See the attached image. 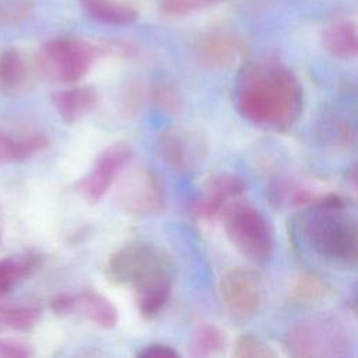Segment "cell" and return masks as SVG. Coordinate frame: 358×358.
Instances as JSON below:
<instances>
[{
	"instance_id": "30",
	"label": "cell",
	"mask_w": 358,
	"mask_h": 358,
	"mask_svg": "<svg viewBox=\"0 0 358 358\" xmlns=\"http://www.w3.org/2000/svg\"><path fill=\"white\" fill-rule=\"evenodd\" d=\"M123 105L126 112L131 115L140 109V106L143 105V88L138 84H133L130 88H127Z\"/></svg>"
},
{
	"instance_id": "14",
	"label": "cell",
	"mask_w": 358,
	"mask_h": 358,
	"mask_svg": "<svg viewBox=\"0 0 358 358\" xmlns=\"http://www.w3.org/2000/svg\"><path fill=\"white\" fill-rule=\"evenodd\" d=\"M32 76L24 55L17 48L0 53V91L10 96L25 94L32 87Z\"/></svg>"
},
{
	"instance_id": "28",
	"label": "cell",
	"mask_w": 358,
	"mask_h": 358,
	"mask_svg": "<svg viewBox=\"0 0 358 358\" xmlns=\"http://www.w3.org/2000/svg\"><path fill=\"white\" fill-rule=\"evenodd\" d=\"M32 355V351L28 345L14 341V340H3L0 338V357L3 358H27Z\"/></svg>"
},
{
	"instance_id": "17",
	"label": "cell",
	"mask_w": 358,
	"mask_h": 358,
	"mask_svg": "<svg viewBox=\"0 0 358 358\" xmlns=\"http://www.w3.org/2000/svg\"><path fill=\"white\" fill-rule=\"evenodd\" d=\"M322 43L333 57H354L358 49V34L355 22L350 20H340L327 25L322 34Z\"/></svg>"
},
{
	"instance_id": "26",
	"label": "cell",
	"mask_w": 358,
	"mask_h": 358,
	"mask_svg": "<svg viewBox=\"0 0 358 358\" xmlns=\"http://www.w3.org/2000/svg\"><path fill=\"white\" fill-rule=\"evenodd\" d=\"M151 98L154 103L165 113L178 115L183 109V99L180 94L171 84L159 83L151 90Z\"/></svg>"
},
{
	"instance_id": "20",
	"label": "cell",
	"mask_w": 358,
	"mask_h": 358,
	"mask_svg": "<svg viewBox=\"0 0 358 358\" xmlns=\"http://www.w3.org/2000/svg\"><path fill=\"white\" fill-rule=\"evenodd\" d=\"M330 294L329 284L313 273L298 274L289 287V298L299 305H313Z\"/></svg>"
},
{
	"instance_id": "10",
	"label": "cell",
	"mask_w": 358,
	"mask_h": 358,
	"mask_svg": "<svg viewBox=\"0 0 358 358\" xmlns=\"http://www.w3.org/2000/svg\"><path fill=\"white\" fill-rule=\"evenodd\" d=\"M157 152L178 173L194 171L207 154L204 137L194 130L166 129L157 138Z\"/></svg>"
},
{
	"instance_id": "22",
	"label": "cell",
	"mask_w": 358,
	"mask_h": 358,
	"mask_svg": "<svg viewBox=\"0 0 358 358\" xmlns=\"http://www.w3.org/2000/svg\"><path fill=\"white\" fill-rule=\"evenodd\" d=\"M224 345V333L217 326L204 324L193 333L189 350L194 357H210L220 352Z\"/></svg>"
},
{
	"instance_id": "7",
	"label": "cell",
	"mask_w": 358,
	"mask_h": 358,
	"mask_svg": "<svg viewBox=\"0 0 358 358\" xmlns=\"http://www.w3.org/2000/svg\"><path fill=\"white\" fill-rule=\"evenodd\" d=\"M116 203L127 214L148 217L166 208V196L159 178L148 168H137L117 185Z\"/></svg>"
},
{
	"instance_id": "9",
	"label": "cell",
	"mask_w": 358,
	"mask_h": 358,
	"mask_svg": "<svg viewBox=\"0 0 358 358\" xmlns=\"http://www.w3.org/2000/svg\"><path fill=\"white\" fill-rule=\"evenodd\" d=\"M131 157V145L126 141H117L106 147L95 159L92 169L78 182L80 194L90 203L99 201L127 166Z\"/></svg>"
},
{
	"instance_id": "18",
	"label": "cell",
	"mask_w": 358,
	"mask_h": 358,
	"mask_svg": "<svg viewBox=\"0 0 358 358\" xmlns=\"http://www.w3.org/2000/svg\"><path fill=\"white\" fill-rule=\"evenodd\" d=\"M42 264L39 255L27 252L0 260V296L13 291L21 281L34 274Z\"/></svg>"
},
{
	"instance_id": "6",
	"label": "cell",
	"mask_w": 358,
	"mask_h": 358,
	"mask_svg": "<svg viewBox=\"0 0 358 358\" xmlns=\"http://www.w3.org/2000/svg\"><path fill=\"white\" fill-rule=\"evenodd\" d=\"M287 348L294 357H337L348 348V334L333 320H312L289 330Z\"/></svg>"
},
{
	"instance_id": "16",
	"label": "cell",
	"mask_w": 358,
	"mask_h": 358,
	"mask_svg": "<svg viewBox=\"0 0 358 358\" xmlns=\"http://www.w3.org/2000/svg\"><path fill=\"white\" fill-rule=\"evenodd\" d=\"M73 313H80L101 329H113L117 323L116 306L95 291H85L74 295Z\"/></svg>"
},
{
	"instance_id": "8",
	"label": "cell",
	"mask_w": 358,
	"mask_h": 358,
	"mask_svg": "<svg viewBox=\"0 0 358 358\" xmlns=\"http://www.w3.org/2000/svg\"><path fill=\"white\" fill-rule=\"evenodd\" d=\"M220 296L227 313L238 322L250 319L263 299V277L252 267H234L220 280Z\"/></svg>"
},
{
	"instance_id": "27",
	"label": "cell",
	"mask_w": 358,
	"mask_h": 358,
	"mask_svg": "<svg viewBox=\"0 0 358 358\" xmlns=\"http://www.w3.org/2000/svg\"><path fill=\"white\" fill-rule=\"evenodd\" d=\"M327 136L337 147H348L354 143V130L351 124L344 119H331Z\"/></svg>"
},
{
	"instance_id": "5",
	"label": "cell",
	"mask_w": 358,
	"mask_h": 358,
	"mask_svg": "<svg viewBox=\"0 0 358 358\" xmlns=\"http://www.w3.org/2000/svg\"><path fill=\"white\" fill-rule=\"evenodd\" d=\"M99 53L101 49L88 41L59 36L43 43L36 64L45 78L59 84H73L91 70Z\"/></svg>"
},
{
	"instance_id": "32",
	"label": "cell",
	"mask_w": 358,
	"mask_h": 358,
	"mask_svg": "<svg viewBox=\"0 0 358 358\" xmlns=\"http://www.w3.org/2000/svg\"><path fill=\"white\" fill-rule=\"evenodd\" d=\"M0 242H1V228H0Z\"/></svg>"
},
{
	"instance_id": "23",
	"label": "cell",
	"mask_w": 358,
	"mask_h": 358,
	"mask_svg": "<svg viewBox=\"0 0 358 358\" xmlns=\"http://www.w3.org/2000/svg\"><path fill=\"white\" fill-rule=\"evenodd\" d=\"M172 295V284H165L140 294H136V302L140 315L144 319L157 317L168 305Z\"/></svg>"
},
{
	"instance_id": "31",
	"label": "cell",
	"mask_w": 358,
	"mask_h": 358,
	"mask_svg": "<svg viewBox=\"0 0 358 358\" xmlns=\"http://www.w3.org/2000/svg\"><path fill=\"white\" fill-rule=\"evenodd\" d=\"M50 309L56 315H71L74 309V295L59 294L50 301Z\"/></svg>"
},
{
	"instance_id": "21",
	"label": "cell",
	"mask_w": 358,
	"mask_h": 358,
	"mask_svg": "<svg viewBox=\"0 0 358 358\" xmlns=\"http://www.w3.org/2000/svg\"><path fill=\"white\" fill-rule=\"evenodd\" d=\"M41 319V309L32 305L0 308V330H31Z\"/></svg>"
},
{
	"instance_id": "11",
	"label": "cell",
	"mask_w": 358,
	"mask_h": 358,
	"mask_svg": "<svg viewBox=\"0 0 358 358\" xmlns=\"http://www.w3.org/2000/svg\"><path fill=\"white\" fill-rule=\"evenodd\" d=\"M246 53L245 41L229 28H213L196 43V55L207 69H228L239 63Z\"/></svg>"
},
{
	"instance_id": "25",
	"label": "cell",
	"mask_w": 358,
	"mask_h": 358,
	"mask_svg": "<svg viewBox=\"0 0 358 358\" xmlns=\"http://www.w3.org/2000/svg\"><path fill=\"white\" fill-rule=\"evenodd\" d=\"M228 0H159V11L166 17H183Z\"/></svg>"
},
{
	"instance_id": "13",
	"label": "cell",
	"mask_w": 358,
	"mask_h": 358,
	"mask_svg": "<svg viewBox=\"0 0 358 358\" xmlns=\"http://www.w3.org/2000/svg\"><path fill=\"white\" fill-rule=\"evenodd\" d=\"M52 102L67 124H73L92 112L98 103V94L94 87L80 85L57 91L52 95Z\"/></svg>"
},
{
	"instance_id": "24",
	"label": "cell",
	"mask_w": 358,
	"mask_h": 358,
	"mask_svg": "<svg viewBox=\"0 0 358 358\" xmlns=\"http://www.w3.org/2000/svg\"><path fill=\"white\" fill-rule=\"evenodd\" d=\"M232 355L236 358H273L275 352L253 334H241L232 347Z\"/></svg>"
},
{
	"instance_id": "19",
	"label": "cell",
	"mask_w": 358,
	"mask_h": 358,
	"mask_svg": "<svg viewBox=\"0 0 358 358\" xmlns=\"http://www.w3.org/2000/svg\"><path fill=\"white\" fill-rule=\"evenodd\" d=\"M78 3L91 18L109 25H129L138 17L134 7L120 0H78Z\"/></svg>"
},
{
	"instance_id": "1",
	"label": "cell",
	"mask_w": 358,
	"mask_h": 358,
	"mask_svg": "<svg viewBox=\"0 0 358 358\" xmlns=\"http://www.w3.org/2000/svg\"><path fill=\"white\" fill-rule=\"evenodd\" d=\"M238 112L255 126L285 131L303 109V88L282 63L262 60L250 64L238 84Z\"/></svg>"
},
{
	"instance_id": "15",
	"label": "cell",
	"mask_w": 358,
	"mask_h": 358,
	"mask_svg": "<svg viewBox=\"0 0 358 358\" xmlns=\"http://www.w3.org/2000/svg\"><path fill=\"white\" fill-rule=\"evenodd\" d=\"M49 145V138L42 133L34 131L15 138L0 129V165L24 161L45 151Z\"/></svg>"
},
{
	"instance_id": "12",
	"label": "cell",
	"mask_w": 358,
	"mask_h": 358,
	"mask_svg": "<svg viewBox=\"0 0 358 358\" xmlns=\"http://www.w3.org/2000/svg\"><path fill=\"white\" fill-rule=\"evenodd\" d=\"M248 187L246 180L235 173H221L207 180L201 197L194 201L193 211L201 220L220 218L224 208L236 200Z\"/></svg>"
},
{
	"instance_id": "3",
	"label": "cell",
	"mask_w": 358,
	"mask_h": 358,
	"mask_svg": "<svg viewBox=\"0 0 358 358\" xmlns=\"http://www.w3.org/2000/svg\"><path fill=\"white\" fill-rule=\"evenodd\" d=\"M108 280L130 287L136 294L172 284L173 267L168 255L158 246L134 242L116 249L105 266Z\"/></svg>"
},
{
	"instance_id": "4",
	"label": "cell",
	"mask_w": 358,
	"mask_h": 358,
	"mask_svg": "<svg viewBox=\"0 0 358 358\" xmlns=\"http://www.w3.org/2000/svg\"><path fill=\"white\" fill-rule=\"evenodd\" d=\"M220 218L229 242L243 257L256 263L271 257L273 231L260 210L249 203L234 200L224 208Z\"/></svg>"
},
{
	"instance_id": "29",
	"label": "cell",
	"mask_w": 358,
	"mask_h": 358,
	"mask_svg": "<svg viewBox=\"0 0 358 358\" xmlns=\"http://www.w3.org/2000/svg\"><path fill=\"white\" fill-rule=\"evenodd\" d=\"M140 358H176L179 352L166 344H148L136 352Z\"/></svg>"
},
{
	"instance_id": "2",
	"label": "cell",
	"mask_w": 358,
	"mask_h": 358,
	"mask_svg": "<svg viewBox=\"0 0 358 358\" xmlns=\"http://www.w3.org/2000/svg\"><path fill=\"white\" fill-rule=\"evenodd\" d=\"M302 232L310 249L341 267L354 268L358 260V231L345 201L337 194L313 199L302 217Z\"/></svg>"
}]
</instances>
